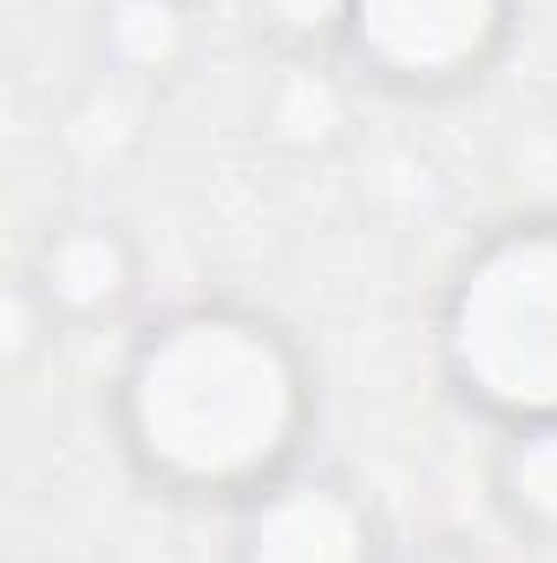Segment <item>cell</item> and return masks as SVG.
<instances>
[{
	"instance_id": "8",
	"label": "cell",
	"mask_w": 557,
	"mask_h": 563,
	"mask_svg": "<svg viewBox=\"0 0 557 563\" xmlns=\"http://www.w3.org/2000/svg\"><path fill=\"white\" fill-rule=\"evenodd\" d=\"M485 485H492L499 518H505L518 538L557 551V420L505 426L499 445H492Z\"/></svg>"
},
{
	"instance_id": "2",
	"label": "cell",
	"mask_w": 557,
	"mask_h": 563,
	"mask_svg": "<svg viewBox=\"0 0 557 563\" xmlns=\"http://www.w3.org/2000/svg\"><path fill=\"white\" fill-rule=\"evenodd\" d=\"M433 354L485 426L557 420V210L492 223L439 288Z\"/></svg>"
},
{
	"instance_id": "5",
	"label": "cell",
	"mask_w": 557,
	"mask_h": 563,
	"mask_svg": "<svg viewBox=\"0 0 557 563\" xmlns=\"http://www.w3.org/2000/svg\"><path fill=\"white\" fill-rule=\"evenodd\" d=\"M26 282L40 288V301L53 308V321L73 328H106L132 308L144 282V256L139 236L112 217H66L40 236Z\"/></svg>"
},
{
	"instance_id": "9",
	"label": "cell",
	"mask_w": 557,
	"mask_h": 563,
	"mask_svg": "<svg viewBox=\"0 0 557 563\" xmlns=\"http://www.w3.org/2000/svg\"><path fill=\"white\" fill-rule=\"evenodd\" d=\"M276 59H341L348 0H243Z\"/></svg>"
},
{
	"instance_id": "4",
	"label": "cell",
	"mask_w": 557,
	"mask_h": 563,
	"mask_svg": "<svg viewBox=\"0 0 557 563\" xmlns=\"http://www.w3.org/2000/svg\"><path fill=\"white\" fill-rule=\"evenodd\" d=\"M230 563H394L381 505L321 465H295L270 492L237 505Z\"/></svg>"
},
{
	"instance_id": "10",
	"label": "cell",
	"mask_w": 557,
	"mask_h": 563,
	"mask_svg": "<svg viewBox=\"0 0 557 563\" xmlns=\"http://www.w3.org/2000/svg\"><path fill=\"white\" fill-rule=\"evenodd\" d=\"M59 334H66V328L53 321V308L40 301V288H33L26 269H20V276L7 282V328H0V354H7V367H13V374H26V367L59 341Z\"/></svg>"
},
{
	"instance_id": "11",
	"label": "cell",
	"mask_w": 557,
	"mask_h": 563,
	"mask_svg": "<svg viewBox=\"0 0 557 563\" xmlns=\"http://www.w3.org/2000/svg\"><path fill=\"white\" fill-rule=\"evenodd\" d=\"M394 563H492V558L472 551V544H459V538H426L414 551H394Z\"/></svg>"
},
{
	"instance_id": "1",
	"label": "cell",
	"mask_w": 557,
	"mask_h": 563,
	"mask_svg": "<svg viewBox=\"0 0 557 563\" xmlns=\"http://www.w3.org/2000/svg\"><path fill=\"white\" fill-rule=\"evenodd\" d=\"M106 420L144 492L237 511L308 465L321 387L308 347L270 308L177 301L125 341Z\"/></svg>"
},
{
	"instance_id": "3",
	"label": "cell",
	"mask_w": 557,
	"mask_h": 563,
	"mask_svg": "<svg viewBox=\"0 0 557 563\" xmlns=\"http://www.w3.org/2000/svg\"><path fill=\"white\" fill-rule=\"evenodd\" d=\"M518 33V0H348L341 66L394 99L472 92Z\"/></svg>"
},
{
	"instance_id": "7",
	"label": "cell",
	"mask_w": 557,
	"mask_h": 563,
	"mask_svg": "<svg viewBox=\"0 0 557 563\" xmlns=\"http://www.w3.org/2000/svg\"><path fill=\"white\" fill-rule=\"evenodd\" d=\"M92 53L106 79L119 86H171L197 53V13L190 0H99L92 13Z\"/></svg>"
},
{
	"instance_id": "6",
	"label": "cell",
	"mask_w": 557,
	"mask_h": 563,
	"mask_svg": "<svg viewBox=\"0 0 557 563\" xmlns=\"http://www.w3.org/2000/svg\"><path fill=\"white\" fill-rule=\"evenodd\" d=\"M256 132L288 157H328L354 132V92L341 59H276L256 92Z\"/></svg>"
}]
</instances>
